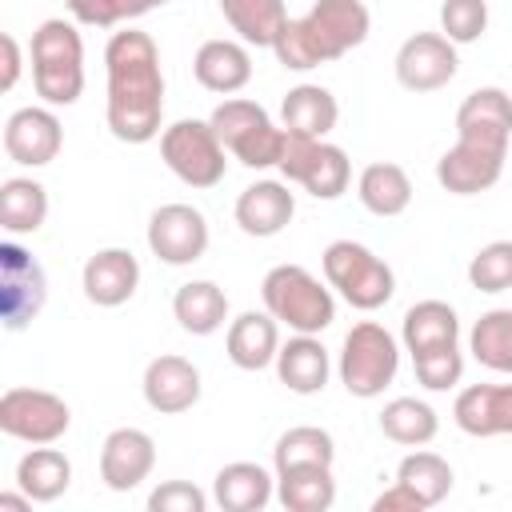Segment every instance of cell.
Wrapping results in <instances>:
<instances>
[{
    "label": "cell",
    "instance_id": "cell-4",
    "mask_svg": "<svg viewBox=\"0 0 512 512\" xmlns=\"http://www.w3.org/2000/svg\"><path fill=\"white\" fill-rule=\"evenodd\" d=\"M328 288L356 312H376L396 296V272L360 240H332L320 256Z\"/></svg>",
    "mask_w": 512,
    "mask_h": 512
},
{
    "label": "cell",
    "instance_id": "cell-14",
    "mask_svg": "<svg viewBox=\"0 0 512 512\" xmlns=\"http://www.w3.org/2000/svg\"><path fill=\"white\" fill-rule=\"evenodd\" d=\"M504 160H508V148L456 136V144L436 160V180L452 196H480L496 188V180L504 176Z\"/></svg>",
    "mask_w": 512,
    "mask_h": 512
},
{
    "label": "cell",
    "instance_id": "cell-22",
    "mask_svg": "<svg viewBox=\"0 0 512 512\" xmlns=\"http://www.w3.org/2000/svg\"><path fill=\"white\" fill-rule=\"evenodd\" d=\"M192 76L200 88L216 92V96H236L248 80H252V52L244 40H204L192 56Z\"/></svg>",
    "mask_w": 512,
    "mask_h": 512
},
{
    "label": "cell",
    "instance_id": "cell-21",
    "mask_svg": "<svg viewBox=\"0 0 512 512\" xmlns=\"http://www.w3.org/2000/svg\"><path fill=\"white\" fill-rule=\"evenodd\" d=\"M456 136L508 148V140H512V92H504L496 84L468 92L456 108Z\"/></svg>",
    "mask_w": 512,
    "mask_h": 512
},
{
    "label": "cell",
    "instance_id": "cell-12",
    "mask_svg": "<svg viewBox=\"0 0 512 512\" xmlns=\"http://www.w3.org/2000/svg\"><path fill=\"white\" fill-rule=\"evenodd\" d=\"M396 84L408 92H436L444 84H452L460 56L456 44L444 32H412L400 48H396Z\"/></svg>",
    "mask_w": 512,
    "mask_h": 512
},
{
    "label": "cell",
    "instance_id": "cell-2",
    "mask_svg": "<svg viewBox=\"0 0 512 512\" xmlns=\"http://www.w3.org/2000/svg\"><path fill=\"white\" fill-rule=\"evenodd\" d=\"M32 88L44 104L68 108L84 92V36L76 20L52 16L32 32Z\"/></svg>",
    "mask_w": 512,
    "mask_h": 512
},
{
    "label": "cell",
    "instance_id": "cell-37",
    "mask_svg": "<svg viewBox=\"0 0 512 512\" xmlns=\"http://www.w3.org/2000/svg\"><path fill=\"white\" fill-rule=\"evenodd\" d=\"M272 52L288 72H308V68L332 64V56H328V48H324V40L308 16H288L272 40Z\"/></svg>",
    "mask_w": 512,
    "mask_h": 512
},
{
    "label": "cell",
    "instance_id": "cell-17",
    "mask_svg": "<svg viewBox=\"0 0 512 512\" xmlns=\"http://www.w3.org/2000/svg\"><path fill=\"white\" fill-rule=\"evenodd\" d=\"M232 216H236L244 236H256V240L280 236L296 216V192L288 180H252L236 196Z\"/></svg>",
    "mask_w": 512,
    "mask_h": 512
},
{
    "label": "cell",
    "instance_id": "cell-16",
    "mask_svg": "<svg viewBox=\"0 0 512 512\" xmlns=\"http://www.w3.org/2000/svg\"><path fill=\"white\" fill-rule=\"evenodd\" d=\"M156 468V440L144 428H112L100 444V480L112 492L140 488Z\"/></svg>",
    "mask_w": 512,
    "mask_h": 512
},
{
    "label": "cell",
    "instance_id": "cell-19",
    "mask_svg": "<svg viewBox=\"0 0 512 512\" xmlns=\"http://www.w3.org/2000/svg\"><path fill=\"white\" fill-rule=\"evenodd\" d=\"M280 320L264 308H248L240 316L228 320V332H224V352L228 360L240 368V372H264L276 364V352H280Z\"/></svg>",
    "mask_w": 512,
    "mask_h": 512
},
{
    "label": "cell",
    "instance_id": "cell-13",
    "mask_svg": "<svg viewBox=\"0 0 512 512\" xmlns=\"http://www.w3.org/2000/svg\"><path fill=\"white\" fill-rule=\"evenodd\" d=\"M60 148H64V124L52 112V104L16 108L4 120V152H8L12 164L44 168V164H52L60 156Z\"/></svg>",
    "mask_w": 512,
    "mask_h": 512
},
{
    "label": "cell",
    "instance_id": "cell-18",
    "mask_svg": "<svg viewBox=\"0 0 512 512\" xmlns=\"http://www.w3.org/2000/svg\"><path fill=\"white\" fill-rule=\"evenodd\" d=\"M80 288L96 308H120L140 288V260L128 248H100L80 268Z\"/></svg>",
    "mask_w": 512,
    "mask_h": 512
},
{
    "label": "cell",
    "instance_id": "cell-35",
    "mask_svg": "<svg viewBox=\"0 0 512 512\" xmlns=\"http://www.w3.org/2000/svg\"><path fill=\"white\" fill-rule=\"evenodd\" d=\"M396 480H400L404 488H412V492L424 500V508H436V504L452 492L456 472H452V464H448L440 452L416 448V452H408V456L396 464Z\"/></svg>",
    "mask_w": 512,
    "mask_h": 512
},
{
    "label": "cell",
    "instance_id": "cell-45",
    "mask_svg": "<svg viewBox=\"0 0 512 512\" xmlns=\"http://www.w3.org/2000/svg\"><path fill=\"white\" fill-rule=\"evenodd\" d=\"M0 44H4V76H0V88L12 92L16 80H20V64H24V60H20V40H16L12 32H4Z\"/></svg>",
    "mask_w": 512,
    "mask_h": 512
},
{
    "label": "cell",
    "instance_id": "cell-9",
    "mask_svg": "<svg viewBox=\"0 0 512 512\" xmlns=\"http://www.w3.org/2000/svg\"><path fill=\"white\" fill-rule=\"evenodd\" d=\"M72 428V408L48 388H8L0 396V432L20 444H56Z\"/></svg>",
    "mask_w": 512,
    "mask_h": 512
},
{
    "label": "cell",
    "instance_id": "cell-5",
    "mask_svg": "<svg viewBox=\"0 0 512 512\" xmlns=\"http://www.w3.org/2000/svg\"><path fill=\"white\" fill-rule=\"evenodd\" d=\"M400 352L404 344L376 320H360L348 328L340 356H336V376L356 400H376L400 372Z\"/></svg>",
    "mask_w": 512,
    "mask_h": 512
},
{
    "label": "cell",
    "instance_id": "cell-10",
    "mask_svg": "<svg viewBox=\"0 0 512 512\" xmlns=\"http://www.w3.org/2000/svg\"><path fill=\"white\" fill-rule=\"evenodd\" d=\"M48 300V276L40 260L16 240L0 244V320L8 332H24Z\"/></svg>",
    "mask_w": 512,
    "mask_h": 512
},
{
    "label": "cell",
    "instance_id": "cell-8",
    "mask_svg": "<svg viewBox=\"0 0 512 512\" xmlns=\"http://www.w3.org/2000/svg\"><path fill=\"white\" fill-rule=\"evenodd\" d=\"M276 168L288 184H300L316 200H340L352 184V160L332 140H308V136L288 132L284 156H280Z\"/></svg>",
    "mask_w": 512,
    "mask_h": 512
},
{
    "label": "cell",
    "instance_id": "cell-39",
    "mask_svg": "<svg viewBox=\"0 0 512 512\" xmlns=\"http://www.w3.org/2000/svg\"><path fill=\"white\" fill-rule=\"evenodd\" d=\"M468 284L476 292H508L512 288V240H488L468 260Z\"/></svg>",
    "mask_w": 512,
    "mask_h": 512
},
{
    "label": "cell",
    "instance_id": "cell-33",
    "mask_svg": "<svg viewBox=\"0 0 512 512\" xmlns=\"http://www.w3.org/2000/svg\"><path fill=\"white\" fill-rule=\"evenodd\" d=\"M380 432L392 440V444H404V448H424L436 440L440 432V416L428 400H416V396H396L380 408Z\"/></svg>",
    "mask_w": 512,
    "mask_h": 512
},
{
    "label": "cell",
    "instance_id": "cell-30",
    "mask_svg": "<svg viewBox=\"0 0 512 512\" xmlns=\"http://www.w3.org/2000/svg\"><path fill=\"white\" fill-rule=\"evenodd\" d=\"M356 196L360 204L372 212V216H400L408 212L412 204V180L400 164L392 160H376V164H364L360 176H356Z\"/></svg>",
    "mask_w": 512,
    "mask_h": 512
},
{
    "label": "cell",
    "instance_id": "cell-43",
    "mask_svg": "<svg viewBox=\"0 0 512 512\" xmlns=\"http://www.w3.org/2000/svg\"><path fill=\"white\" fill-rule=\"evenodd\" d=\"M148 512H208V492L192 480H164L148 492Z\"/></svg>",
    "mask_w": 512,
    "mask_h": 512
},
{
    "label": "cell",
    "instance_id": "cell-40",
    "mask_svg": "<svg viewBox=\"0 0 512 512\" xmlns=\"http://www.w3.org/2000/svg\"><path fill=\"white\" fill-rule=\"evenodd\" d=\"M168 0H68V16L84 28H116L124 20H140L152 8H164Z\"/></svg>",
    "mask_w": 512,
    "mask_h": 512
},
{
    "label": "cell",
    "instance_id": "cell-15",
    "mask_svg": "<svg viewBox=\"0 0 512 512\" xmlns=\"http://www.w3.org/2000/svg\"><path fill=\"white\" fill-rule=\"evenodd\" d=\"M140 392H144V404L160 416H180L188 408L200 404V368L188 360V356H176V352H164L156 360H148L144 368V380H140Z\"/></svg>",
    "mask_w": 512,
    "mask_h": 512
},
{
    "label": "cell",
    "instance_id": "cell-1",
    "mask_svg": "<svg viewBox=\"0 0 512 512\" xmlns=\"http://www.w3.org/2000/svg\"><path fill=\"white\" fill-rule=\"evenodd\" d=\"M108 100L104 120L120 144H148L164 132V68L148 32L124 28L104 44Z\"/></svg>",
    "mask_w": 512,
    "mask_h": 512
},
{
    "label": "cell",
    "instance_id": "cell-36",
    "mask_svg": "<svg viewBox=\"0 0 512 512\" xmlns=\"http://www.w3.org/2000/svg\"><path fill=\"white\" fill-rule=\"evenodd\" d=\"M468 352L476 364L512 376V308H488L468 332Z\"/></svg>",
    "mask_w": 512,
    "mask_h": 512
},
{
    "label": "cell",
    "instance_id": "cell-44",
    "mask_svg": "<svg viewBox=\"0 0 512 512\" xmlns=\"http://www.w3.org/2000/svg\"><path fill=\"white\" fill-rule=\"evenodd\" d=\"M372 512H424V500H420L412 488H404V484L396 480L392 488H384V492L372 500Z\"/></svg>",
    "mask_w": 512,
    "mask_h": 512
},
{
    "label": "cell",
    "instance_id": "cell-25",
    "mask_svg": "<svg viewBox=\"0 0 512 512\" xmlns=\"http://www.w3.org/2000/svg\"><path fill=\"white\" fill-rule=\"evenodd\" d=\"M276 496V476L256 460H232L212 480V500L224 512H260Z\"/></svg>",
    "mask_w": 512,
    "mask_h": 512
},
{
    "label": "cell",
    "instance_id": "cell-31",
    "mask_svg": "<svg viewBox=\"0 0 512 512\" xmlns=\"http://www.w3.org/2000/svg\"><path fill=\"white\" fill-rule=\"evenodd\" d=\"M276 500L288 512H328L336 504L332 464H300L276 472Z\"/></svg>",
    "mask_w": 512,
    "mask_h": 512
},
{
    "label": "cell",
    "instance_id": "cell-42",
    "mask_svg": "<svg viewBox=\"0 0 512 512\" xmlns=\"http://www.w3.org/2000/svg\"><path fill=\"white\" fill-rule=\"evenodd\" d=\"M412 368H416L420 388H428V392H448V388H456L460 376H464V352H460V344H448V348L412 356Z\"/></svg>",
    "mask_w": 512,
    "mask_h": 512
},
{
    "label": "cell",
    "instance_id": "cell-32",
    "mask_svg": "<svg viewBox=\"0 0 512 512\" xmlns=\"http://www.w3.org/2000/svg\"><path fill=\"white\" fill-rule=\"evenodd\" d=\"M48 220V188L32 176H8L0 184V224L8 236H32Z\"/></svg>",
    "mask_w": 512,
    "mask_h": 512
},
{
    "label": "cell",
    "instance_id": "cell-3",
    "mask_svg": "<svg viewBox=\"0 0 512 512\" xmlns=\"http://www.w3.org/2000/svg\"><path fill=\"white\" fill-rule=\"evenodd\" d=\"M260 300L288 332L320 336L336 320V296H332L328 280L312 276L304 264L268 268L264 280H260Z\"/></svg>",
    "mask_w": 512,
    "mask_h": 512
},
{
    "label": "cell",
    "instance_id": "cell-7",
    "mask_svg": "<svg viewBox=\"0 0 512 512\" xmlns=\"http://www.w3.org/2000/svg\"><path fill=\"white\" fill-rule=\"evenodd\" d=\"M224 140L216 136V128L208 120H176L160 132V160L168 164V172L188 184V188H216L228 172V160H224Z\"/></svg>",
    "mask_w": 512,
    "mask_h": 512
},
{
    "label": "cell",
    "instance_id": "cell-20",
    "mask_svg": "<svg viewBox=\"0 0 512 512\" xmlns=\"http://www.w3.org/2000/svg\"><path fill=\"white\" fill-rule=\"evenodd\" d=\"M452 420L468 436H512V384H468L456 392Z\"/></svg>",
    "mask_w": 512,
    "mask_h": 512
},
{
    "label": "cell",
    "instance_id": "cell-27",
    "mask_svg": "<svg viewBox=\"0 0 512 512\" xmlns=\"http://www.w3.org/2000/svg\"><path fill=\"white\" fill-rule=\"evenodd\" d=\"M400 344L408 356H424L460 344V316L448 300H416L400 320Z\"/></svg>",
    "mask_w": 512,
    "mask_h": 512
},
{
    "label": "cell",
    "instance_id": "cell-6",
    "mask_svg": "<svg viewBox=\"0 0 512 512\" xmlns=\"http://www.w3.org/2000/svg\"><path fill=\"white\" fill-rule=\"evenodd\" d=\"M208 124L216 128V136L224 140V148L244 164V168H276L284 156V140L288 132L264 112V104L244 100V96H228L212 108Z\"/></svg>",
    "mask_w": 512,
    "mask_h": 512
},
{
    "label": "cell",
    "instance_id": "cell-38",
    "mask_svg": "<svg viewBox=\"0 0 512 512\" xmlns=\"http://www.w3.org/2000/svg\"><path fill=\"white\" fill-rule=\"evenodd\" d=\"M336 460V440L328 428L316 424H296L288 432H280L276 448H272V468H300V464H332Z\"/></svg>",
    "mask_w": 512,
    "mask_h": 512
},
{
    "label": "cell",
    "instance_id": "cell-29",
    "mask_svg": "<svg viewBox=\"0 0 512 512\" xmlns=\"http://www.w3.org/2000/svg\"><path fill=\"white\" fill-rule=\"evenodd\" d=\"M172 316L192 336H212L228 324V292L216 280H188L172 296Z\"/></svg>",
    "mask_w": 512,
    "mask_h": 512
},
{
    "label": "cell",
    "instance_id": "cell-23",
    "mask_svg": "<svg viewBox=\"0 0 512 512\" xmlns=\"http://www.w3.org/2000/svg\"><path fill=\"white\" fill-rule=\"evenodd\" d=\"M276 376L288 392L296 396H316L328 388V376H332V356L328 348L320 344V336H308V332H292L280 352H276Z\"/></svg>",
    "mask_w": 512,
    "mask_h": 512
},
{
    "label": "cell",
    "instance_id": "cell-11",
    "mask_svg": "<svg viewBox=\"0 0 512 512\" xmlns=\"http://www.w3.org/2000/svg\"><path fill=\"white\" fill-rule=\"evenodd\" d=\"M208 220L200 208L192 204H160L152 216H148V248L160 264H172V268H184V264H196L204 252H208Z\"/></svg>",
    "mask_w": 512,
    "mask_h": 512
},
{
    "label": "cell",
    "instance_id": "cell-26",
    "mask_svg": "<svg viewBox=\"0 0 512 512\" xmlns=\"http://www.w3.org/2000/svg\"><path fill=\"white\" fill-rule=\"evenodd\" d=\"M340 120V104L324 84H296L280 100V128L308 140H328Z\"/></svg>",
    "mask_w": 512,
    "mask_h": 512
},
{
    "label": "cell",
    "instance_id": "cell-34",
    "mask_svg": "<svg viewBox=\"0 0 512 512\" xmlns=\"http://www.w3.org/2000/svg\"><path fill=\"white\" fill-rule=\"evenodd\" d=\"M220 12L248 48H272L276 32L288 20L284 0H220Z\"/></svg>",
    "mask_w": 512,
    "mask_h": 512
},
{
    "label": "cell",
    "instance_id": "cell-41",
    "mask_svg": "<svg viewBox=\"0 0 512 512\" xmlns=\"http://www.w3.org/2000/svg\"><path fill=\"white\" fill-rule=\"evenodd\" d=\"M440 32L456 48L476 44L488 32V0H444L440 4Z\"/></svg>",
    "mask_w": 512,
    "mask_h": 512
},
{
    "label": "cell",
    "instance_id": "cell-28",
    "mask_svg": "<svg viewBox=\"0 0 512 512\" xmlns=\"http://www.w3.org/2000/svg\"><path fill=\"white\" fill-rule=\"evenodd\" d=\"M72 484V460L52 444H32L16 460V488L28 492L36 504H52Z\"/></svg>",
    "mask_w": 512,
    "mask_h": 512
},
{
    "label": "cell",
    "instance_id": "cell-24",
    "mask_svg": "<svg viewBox=\"0 0 512 512\" xmlns=\"http://www.w3.org/2000/svg\"><path fill=\"white\" fill-rule=\"evenodd\" d=\"M304 16L320 32V40H324L332 60H340L352 48H360L368 40V32H372V12H368L364 0H316Z\"/></svg>",
    "mask_w": 512,
    "mask_h": 512
}]
</instances>
